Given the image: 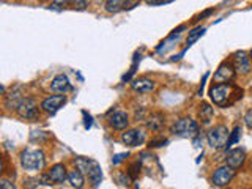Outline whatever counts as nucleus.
<instances>
[{
  "label": "nucleus",
  "instance_id": "nucleus-32",
  "mask_svg": "<svg viewBox=\"0 0 252 189\" xmlns=\"http://www.w3.org/2000/svg\"><path fill=\"white\" fill-rule=\"evenodd\" d=\"M131 177L129 175H118V181H120V185H123V186H128V185H131Z\"/></svg>",
  "mask_w": 252,
  "mask_h": 189
},
{
  "label": "nucleus",
  "instance_id": "nucleus-19",
  "mask_svg": "<svg viewBox=\"0 0 252 189\" xmlns=\"http://www.w3.org/2000/svg\"><path fill=\"white\" fill-rule=\"evenodd\" d=\"M68 181L71 183L74 189H82L84 188V175H82V170H79L77 167L74 170H69L68 172Z\"/></svg>",
  "mask_w": 252,
  "mask_h": 189
},
{
  "label": "nucleus",
  "instance_id": "nucleus-2",
  "mask_svg": "<svg viewBox=\"0 0 252 189\" xmlns=\"http://www.w3.org/2000/svg\"><path fill=\"white\" fill-rule=\"evenodd\" d=\"M21 164H22V167L29 172L41 170L46 164L44 153L41 150H30V148L24 150L21 153Z\"/></svg>",
  "mask_w": 252,
  "mask_h": 189
},
{
  "label": "nucleus",
  "instance_id": "nucleus-7",
  "mask_svg": "<svg viewBox=\"0 0 252 189\" xmlns=\"http://www.w3.org/2000/svg\"><path fill=\"white\" fill-rule=\"evenodd\" d=\"M65 102H66L65 94H54V96H47V98L43 99L41 109L47 114H55L60 107H63Z\"/></svg>",
  "mask_w": 252,
  "mask_h": 189
},
{
  "label": "nucleus",
  "instance_id": "nucleus-33",
  "mask_svg": "<svg viewBox=\"0 0 252 189\" xmlns=\"http://www.w3.org/2000/svg\"><path fill=\"white\" fill-rule=\"evenodd\" d=\"M244 123H246L248 128H251V129H252V109H251V110H248L246 115H244Z\"/></svg>",
  "mask_w": 252,
  "mask_h": 189
},
{
  "label": "nucleus",
  "instance_id": "nucleus-21",
  "mask_svg": "<svg viewBox=\"0 0 252 189\" xmlns=\"http://www.w3.org/2000/svg\"><path fill=\"white\" fill-rule=\"evenodd\" d=\"M128 0H107L106 2V11L107 13H118L122 10H126Z\"/></svg>",
  "mask_w": 252,
  "mask_h": 189
},
{
  "label": "nucleus",
  "instance_id": "nucleus-22",
  "mask_svg": "<svg viewBox=\"0 0 252 189\" xmlns=\"http://www.w3.org/2000/svg\"><path fill=\"white\" fill-rule=\"evenodd\" d=\"M203 33H205V29H203V27H195V29L191 32V33H189V36H188V41H186V43H188V47L191 46L194 41H197V39H199Z\"/></svg>",
  "mask_w": 252,
  "mask_h": 189
},
{
  "label": "nucleus",
  "instance_id": "nucleus-27",
  "mask_svg": "<svg viewBox=\"0 0 252 189\" xmlns=\"http://www.w3.org/2000/svg\"><path fill=\"white\" fill-rule=\"evenodd\" d=\"M89 162H90V159H84V158H77V159L74 161L76 167H77L79 170H84V172H87V167H89Z\"/></svg>",
  "mask_w": 252,
  "mask_h": 189
},
{
  "label": "nucleus",
  "instance_id": "nucleus-12",
  "mask_svg": "<svg viewBox=\"0 0 252 189\" xmlns=\"http://www.w3.org/2000/svg\"><path fill=\"white\" fill-rule=\"evenodd\" d=\"M235 77V68L230 63H222L215 74V81L216 82H230Z\"/></svg>",
  "mask_w": 252,
  "mask_h": 189
},
{
  "label": "nucleus",
  "instance_id": "nucleus-11",
  "mask_svg": "<svg viewBox=\"0 0 252 189\" xmlns=\"http://www.w3.org/2000/svg\"><path fill=\"white\" fill-rule=\"evenodd\" d=\"M87 175H89V180L93 188H98L102 181V172H101V167L96 161L90 159L89 162V167H87Z\"/></svg>",
  "mask_w": 252,
  "mask_h": 189
},
{
  "label": "nucleus",
  "instance_id": "nucleus-4",
  "mask_svg": "<svg viewBox=\"0 0 252 189\" xmlns=\"http://www.w3.org/2000/svg\"><path fill=\"white\" fill-rule=\"evenodd\" d=\"M228 137H230V132H228L227 126L224 125H218L215 128H211L207 134V140L208 145L215 150H220L227 147Z\"/></svg>",
  "mask_w": 252,
  "mask_h": 189
},
{
  "label": "nucleus",
  "instance_id": "nucleus-29",
  "mask_svg": "<svg viewBox=\"0 0 252 189\" xmlns=\"http://www.w3.org/2000/svg\"><path fill=\"white\" fill-rule=\"evenodd\" d=\"M128 156H129V153H118V155H115V156H114V159H112L114 165L120 164L122 161H125V158H128Z\"/></svg>",
  "mask_w": 252,
  "mask_h": 189
},
{
  "label": "nucleus",
  "instance_id": "nucleus-9",
  "mask_svg": "<svg viewBox=\"0 0 252 189\" xmlns=\"http://www.w3.org/2000/svg\"><path fill=\"white\" fill-rule=\"evenodd\" d=\"M122 142L128 147H139L145 142V132L140 129H129L122 134Z\"/></svg>",
  "mask_w": 252,
  "mask_h": 189
},
{
  "label": "nucleus",
  "instance_id": "nucleus-3",
  "mask_svg": "<svg viewBox=\"0 0 252 189\" xmlns=\"http://www.w3.org/2000/svg\"><path fill=\"white\" fill-rule=\"evenodd\" d=\"M170 131L180 137H192V136H199V125H197L192 118L185 117L173 123Z\"/></svg>",
  "mask_w": 252,
  "mask_h": 189
},
{
  "label": "nucleus",
  "instance_id": "nucleus-37",
  "mask_svg": "<svg viewBox=\"0 0 252 189\" xmlns=\"http://www.w3.org/2000/svg\"><path fill=\"white\" fill-rule=\"evenodd\" d=\"M249 55H251V60H252V49H251V54Z\"/></svg>",
  "mask_w": 252,
  "mask_h": 189
},
{
  "label": "nucleus",
  "instance_id": "nucleus-15",
  "mask_svg": "<svg viewBox=\"0 0 252 189\" xmlns=\"http://www.w3.org/2000/svg\"><path fill=\"white\" fill-rule=\"evenodd\" d=\"M131 87H132L134 92L144 94V93H152L156 89V84L153 81H150V79L142 77V79H136V81H132Z\"/></svg>",
  "mask_w": 252,
  "mask_h": 189
},
{
  "label": "nucleus",
  "instance_id": "nucleus-14",
  "mask_svg": "<svg viewBox=\"0 0 252 189\" xmlns=\"http://www.w3.org/2000/svg\"><path fill=\"white\" fill-rule=\"evenodd\" d=\"M51 89L55 93H66L68 90H71V84H69V79L66 74H59L52 79L51 82Z\"/></svg>",
  "mask_w": 252,
  "mask_h": 189
},
{
  "label": "nucleus",
  "instance_id": "nucleus-23",
  "mask_svg": "<svg viewBox=\"0 0 252 189\" xmlns=\"http://www.w3.org/2000/svg\"><path fill=\"white\" fill-rule=\"evenodd\" d=\"M240 137H241V128H240V126H236V128L230 132V137H228V142H227V147L225 148L233 147L236 142L240 140Z\"/></svg>",
  "mask_w": 252,
  "mask_h": 189
},
{
  "label": "nucleus",
  "instance_id": "nucleus-20",
  "mask_svg": "<svg viewBox=\"0 0 252 189\" xmlns=\"http://www.w3.org/2000/svg\"><path fill=\"white\" fill-rule=\"evenodd\" d=\"M213 114H215V110H213V107L208 104V102H202L200 109H199V117L203 125H208L211 122Z\"/></svg>",
  "mask_w": 252,
  "mask_h": 189
},
{
  "label": "nucleus",
  "instance_id": "nucleus-10",
  "mask_svg": "<svg viewBox=\"0 0 252 189\" xmlns=\"http://www.w3.org/2000/svg\"><path fill=\"white\" fill-rule=\"evenodd\" d=\"M246 161V153L243 148H233L228 150V153L225 156V164L232 169H240L241 165Z\"/></svg>",
  "mask_w": 252,
  "mask_h": 189
},
{
  "label": "nucleus",
  "instance_id": "nucleus-25",
  "mask_svg": "<svg viewBox=\"0 0 252 189\" xmlns=\"http://www.w3.org/2000/svg\"><path fill=\"white\" fill-rule=\"evenodd\" d=\"M69 6L74 8V10L82 11V10H85V8H87V0H71Z\"/></svg>",
  "mask_w": 252,
  "mask_h": 189
},
{
  "label": "nucleus",
  "instance_id": "nucleus-1",
  "mask_svg": "<svg viewBox=\"0 0 252 189\" xmlns=\"http://www.w3.org/2000/svg\"><path fill=\"white\" fill-rule=\"evenodd\" d=\"M243 90L238 89L235 84L230 82H222V84H215L210 89V98L216 106L224 107L235 102L238 98H241Z\"/></svg>",
  "mask_w": 252,
  "mask_h": 189
},
{
  "label": "nucleus",
  "instance_id": "nucleus-16",
  "mask_svg": "<svg viewBox=\"0 0 252 189\" xmlns=\"http://www.w3.org/2000/svg\"><path fill=\"white\" fill-rule=\"evenodd\" d=\"M165 123V117L161 112H153L147 118V128L150 131H159Z\"/></svg>",
  "mask_w": 252,
  "mask_h": 189
},
{
  "label": "nucleus",
  "instance_id": "nucleus-26",
  "mask_svg": "<svg viewBox=\"0 0 252 189\" xmlns=\"http://www.w3.org/2000/svg\"><path fill=\"white\" fill-rule=\"evenodd\" d=\"M167 139H164V137H161V139H152L150 140V144H148V147L150 148H159V147H162V145H165L167 144Z\"/></svg>",
  "mask_w": 252,
  "mask_h": 189
},
{
  "label": "nucleus",
  "instance_id": "nucleus-17",
  "mask_svg": "<svg viewBox=\"0 0 252 189\" xmlns=\"http://www.w3.org/2000/svg\"><path fill=\"white\" fill-rule=\"evenodd\" d=\"M49 175L52 178V181L55 185L57 183H63L66 178H68V173H66V169H65V165L63 164H55L51 167L49 170Z\"/></svg>",
  "mask_w": 252,
  "mask_h": 189
},
{
  "label": "nucleus",
  "instance_id": "nucleus-36",
  "mask_svg": "<svg viewBox=\"0 0 252 189\" xmlns=\"http://www.w3.org/2000/svg\"><path fill=\"white\" fill-rule=\"evenodd\" d=\"M84 118H85V129H90L92 128V117L87 115V112H84Z\"/></svg>",
  "mask_w": 252,
  "mask_h": 189
},
{
  "label": "nucleus",
  "instance_id": "nucleus-13",
  "mask_svg": "<svg viewBox=\"0 0 252 189\" xmlns=\"http://www.w3.org/2000/svg\"><path fill=\"white\" fill-rule=\"evenodd\" d=\"M129 120H128V114L123 112V110H117L114 112V115L109 118V125L112 126L114 129L117 131H123L126 129V126H128Z\"/></svg>",
  "mask_w": 252,
  "mask_h": 189
},
{
  "label": "nucleus",
  "instance_id": "nucleus-6",
  "mask_svg": "<svg viewBox=\"0 0 252 189\" xmlns=\"http://www.w3.org/2000/svg\"><path fill=\"white\" fill-rule=\"evenodd\" d=\"M18 114L22 118H26V120H35V118H38L39 112H38V107H36L35 99L26 96V99L22 101V104L18 109Z\"/></svg>",
  "mask_w": 252,
  "mask_h": 189
},
{
  "label": "nucleus",
  "instance_id": "nucleus-5",
  "mask_svg": "<svg viewBox=\"0 0 252 189\" xmlns=\"http://www.w3.org/2000/svg\"><path fill=\"white\" fill-rule=\"evenodd\" d=\"M233 177H235V169L228 167V165L225 164V165H220V167H218L215 170V173H213V177H211V181L215 186L222 188V186H227L228 183H230Z\"/></svg>",
  "mask_w": 252,
  "mask_h": 189
},
{
  "label": "nucleus",
  "instance_id": "nucleus-35",
  "mask_svg": "<svg viewBox=\"0 0 252 189\" xmlns=\"http://www.w3.org/2000/svg\"><path fill=\"white\" fill-rule=\"evenodd\" d=\"M148 5H164V3H169L172 0H145Z\"/></svg>",
  "mask_w": 252,
  "mask_h": 189
},
{
  "label": "nucleus",
  "instance_id": "nucleus-24",
  "mask_svg": "<svg viewBox=\"0 0 252 189\" xmlns=\"http://www.w3.org/2000/svg\"><path fill=\"white\" fill-rule=\"evenodd\" d=\"M139 173H140V162L136 161L134 164L129 165V170H128V175L134 180V178H137L139 177Z\"/></svg>",
  "mask_w": 252,
  "mask_h": 189
},
{
  "label": "nucleus",
  "instance_id": "nucleus-30",
  "mask_svg": "<svg viewBox=\"0 0 252 189\" xmlns=\"http://www.w3.org/2000/svg\"><path fill=\"white\" fill-rule=\"evenodd\" d=\"M36 185H39V178H29V180L24 181V186L29 188V189H32V188L36 186Z\"/></svg>",
  "mask_w": 252,
  "mask_h": 189
},
{
  "label": "nucleus",
  "instance_id": "nucleus-28",
  "mask_svg": "<svg viewBox=\"0 0 252 189\" xmlns=\"http://www.w3.org/2000/svg\"><path fill=\"white\" fill-rule=\"evenodd\" d=\"M39 183L44 185V186H51V185H55L54 181H52V178H51L49 173H44V175L39 177Z\"/></svg>",
  "mask_w": 252,
  "mask_h": 189
},
{
  "label": "nucleus",
  "instance_id": "nucleus-34",
  "mask_svg": "<svg viewBox=\"0 0 252 189\" xmlns=\"http://www.w3.org/2000/svg\"><path fill=\"white\" fill-rule=\"evenodd\" d=\"M0 189H14V185L8 180H2L0 181Z\"/></svg>",
  "mask_w": 252,
  "mask_h": 189
},
{
  "label": "nucleus",
  "instance_id": "nucleus-18",
  "mask_svg": "<svg viewBox=\"0 0 252 189\" xmlns=\"http://www.w3.org/2000/svg\"><path fill=\"white\" fill-rule=\"evenodd\" d=\"M5 106L8 107V109H16L18 110L19 109V106L22 104V101L26 99V96L21 93V92H13V93H10V94H5Z\"/></svg>",
  "mask_w": 252,
  "mask_h": 189
},
{
  "label": "nucleus",
  "instance_id": "nucleus-8",
  "mask_svg": "<svg viewBox=\"0 0 252 189\" xmlns=\"http://www.w3.org/2000/svg\"><path fill=\"white\" fill-rule=\"evenodd\" d=\"M232 62H233V68H235L236 73L248 74L251 71V57H248V54L244 51L235 52L233 57H232Z\"/></svg>",
  "mask_w": 252,
  "mask_h": 189
},
{
  "label": "nucleus",
  "instance_id": "nucleus-31",
  "mask_svg": "<svg viewBox=\"0 0 252 189\" xmlns=\"http://www.w3.org/2000/svg\"><path fill=\"white\" fill-rule=\"evenodd\" d=\"M66 3H68V0H54L52 5H51V8H52V10H59V8L65 6Z\"/></svg>",
  "mask_w": 252,
  "mask_h": 189
}]
</instances>
